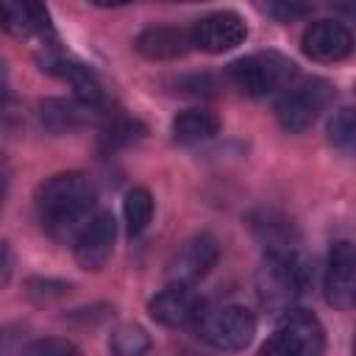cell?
Segmentation results:
<instances>
[{"label": "cell", "instance_id": "cell-1", "mask_svg": "<svg viewBox=\"0 0 356 356\" xmlns=\"http://www.w3.org/2000/svg\"><path fill=\"white\" fill-rule=\"evenodd\" d=\"M97 192L83 172H58L39 184L33 195V209L42 228L50 236L78 234L92 217Z\"/></svg>", "mask_w": 356, "mask_h": 356}, {"label": "cell", "instance_id": "cell-2", "mask_svg": "<svg viewBox=\"0 0 356 356\" xmlns=\"http://www.w3.org/2000/svg\"><path fill=\"white\" fill-rule=\"evenodd\" d=\"M306 273L295 253H267L256 270L259 303L273 314H286L298 295L303 292Z\"/></svg>", "mask_w": 356, "mask_h": 356}, {"label": "cell", "instance_id": "cell-3", "mask_svg": "<svg viewBox=\"0 0 356 356\" xmlns=\"http://www.w3.org/2000/svg\"><path fill=\"white\" fill-rule=\"evenodd\" d=\"M228 75L236 83V89H242L245 95L267 97L289 86V81L298 75V64L278 50H259L236 58L228 67Z\"/></svg>", "mask_w": 356, "mask_h": 356}, {"label": "cell", "instance_id": "cell-4", "mask_svg": "<svg viewBox=\"0 0 356 356\" xmlns=\"http://www.w3.org/2000/svg\"><path fill=\"white\" fill-rule=\"evenodd\" d=\"M195 331L200 342H206L214 350L222 353H236L245 350L253 342L256 334V317L245 306H220L211 312H200L195 320Z\"/></svg>", "mask_w": 356, "mask_h": 356}, {"label": "cell", "instance_id": "cell-5", "mask_svg": "<svg viewBox=\"0 0 356 356\" xmlns=\"http://www.w3.org/2000/svg\"><path fill=\"white\" fill-rule=\"evenodd\" d=\"M325 331L312 312L289 309L256 356H323Z\"/></svg>", "mask_w": 356, "mask_h": 356}, {"label": "cell", "instance_id": "cell-6", "mask_svg": "<svg viewBox=\"0 0 356 356\" xmlns=\"http://www.w3.org/2000/svg\"><path fill=\"white\" fill-rule=\"evenodd\" d=\"M337 97L334 86L325 78H306L298 86H286V92L275 103V117L284 131L298 134L306 131Z\"/></svg>", "mask_w": 356, "mask_h": 356}, {"label": "cell", "instance_id": "cell-7", "mask_svg": "<svg viewBox=\"0 0 356 356\" xmlns=\"http://www.w3.org/2000/svg\"><path fill=\"white\" fill-rule=\"evenodd\" d=\"M217 259H220L217 239L209 234H197V236L186 239L167 261V281L181 284V286H195L200 278H206L211 273Z\"/></svg>", "mask_w": 356, "mask_h": 356}, {"label": "cell", "instance_id": "cell-8", "mask_svg": "<svg viewBox=\"0 0 356 356\" xmlns=\"http://www.w3.org/2000/svg\"><path fill=\"white\" fill-rule=\"evenodd\" d=\"M114 239H117V222L108 211H97L92 214L83 228L75 234L72 239V253H75V261L78 267L83 270H103L106 261L111 259V250H114Z\"/></svg>", "mask_w": 356, "mask_h": 356}, {"label": "cell", "instance_id": "cell-9", "mask_svg": "<svg viewBox=\"0 0 356 356\" xmlns=\"http://www.w3.org/2000/svg\"><path fill=\"white\" fill-rule=\"evenodd\" d=\"M189 36H192V47L217 56L239 47L248 36V25L236 11H211L189 28Z\"/></svg>", "mask_w": 356, "mask_h": 356}, {"label": "cell", "instance_id": "cell-10", "mask_svg": "<svg viewBox=\"0 0 356 356\" xmlns=\"http://www.w3.org/2000/svg\"><path fill=\"white\" fill-rule=\"evenodd\" d=\"M323 289H325V300L334 309L348 312L353 306V298H356V253H353V245L348 239H339V242L331 245L328 261H325V275H323Z\"/></svg>", "mask_w": 356, "mask_h": 356}, {"label": "cell", "instance_id": "cell-11", "mask_svg": "<svg viewBox=\"0 0 356 356\" xmlns=\"http://www.w3.org/2000/svg\"><path fill=\"white\" fill-rule=\"evenodd\" d=\"M39 67H42L44 72H50V75L64 78V81L72 86V92H75V97H78L81 106H86V108H97V106H103L106 92H103L100 78H97L89 67L64 58V56L56 50V44L39 50Z\"/></svg>", "mask_w": 356, "mask_h": 356}, {"label": "cell", "instance_id": "cell-12", "mask_svg": "<svg viewBox=\"0 0 356 356\" xmlns=\"http://www.w3.org/2000/svg\"><path fill=\"white\" fill-rule=\"evenodd\" d=\"M300 47H303V53H306L312 61L334 64V61H342V58L350 56V50H353V36H350L348 25H342V22H337V19H317V22H312V25L303 31Z\"/></svg>", "mask_w": 356, "mask_h": 356}, {"label": "cell", "instance_id": "cell-13", "mask_svg": "<svg viewBox=\"0 0 356 356\" xmlns=\"http://www.w3.org/2000/svg\"><path fill=\"white\" fill-rule=\"evenodd\" d=\"M0 19H3L8 33H14L17 39L36 42L39 50L56 44L53 42L56 33H53V25H50V14L39 3H3L0 6Z\"/></svg>", "mask_w": 356, "mask_h": 356}, {"label": "cell", "instance_id": "cell-14", "mask_svg": "<svg viewBox=\"0 0 356 356\" xmlns=\"http://www.w3.org/2000/svg\"><path fill=\"white\" fill-rule=\"evenodd\" d=\"M147 312L164 328H184L200 317V298L192 286L170 284L167 289H161L150 298Z\"/></svg>", "mask_w": 356, "mask_h": 356}, {"label": "cell", "instance_id": "cell-15", "mask_svg": "<svg viewBox=\"0 0 356 356\" xmlns=\"http://www.w3.org/2000/svg\"><path fill=\"white\" fill-rule=\"evenodd\" d=\"M134 47L150 61H172L184 58L192 50V36L178 25H150L134 39Z\"/></svg>", "mask_w": 356, "mask_h": 356}, {"label": "cell", "instance_id": "cell-16", "mask_svg": "<svg viewBox=\"0 0 356 356\" xmlns=\"http://www.w3.org/2000/svg\"><path fill=\"white\" fill-rule=\"evenodd\" d=\"M217 131H220V120H217V114H211L206 108H186V111L175 114V120H172V139L178 145L206 142Z\"/></svg>", "mask_w": 356, "mask_h": 356}, {"label": "cell", "instance_id": "cell-17", "mask_svg": "<svg viewBox=\"0 0 356 356\" xmlns=\"http://www.w3.org/2000/svg\"><path fill=\"white\" fill-rule=\"evenodd\" d=\"M39 120L50 134H70L83 125L86 120V106L61 100V97H47L39 103Z\"/></svg>", "mask_w": 356, "mask_h": 356}, {"label": "cell", "instance_id": "cell-18", "mask_svg": "<svg viewBox=\"0 0 356 356\" xmlns=\"http://www.w3.org/2000/svg\"><path fill=\"white\" fill-rule=\"evenodd\" d=\"M153 211H156V203H153L150 189H145V186L128 189V195L122 200V217H125V228L131 236L145 234V228L153 220Z\"/></svg>", "mask_w": 356, "mask_h": 356}, {"label": "cell", "instance_id": "cell-19", "mask_svg": "<svg viewBox=\"0 0 356 356\" xmlns=\"http://www.w3.org/2000/svg\"><path fill=\"white\" fill-rule=\"evenodd\" d=\"M108 350L111 356H147L150 350V337L142 325L136 323H122L111 331L108 337Z\"/></svg>", "mask_w": 356, "mask_h": 356}, {"label": "cell", "instance_id": "cell-20", "mask_svg": "<svg viewBox=\"0 0 356 356\" xmlns=\"http://www.w3.org/2000/svg\"><path fill=\"white\" fill-rule=\"evenodd\" d=\"M145 136V125L139 120H131V117H117L111 120L103 131H100V150L103 153H114V150H122L134 142H139Z\"/></svg>", "mask_w": 356, "mask_h": 356}, {"label": "cell", "instance_id": "cell-21", "mask_svg": "<svg viewBox=\"0 0 356 356\" xmlns=\"http://www.w3.org/2000/svg\"><path fill=\"white\" fill-rule=\"evenodd\" d=\"M328 139H331L339 150H345V153L353 150L356 122H353V111H350V108H339V111L331 117V122H328Z\"/></svg>", "mask_w": 356, "mask_h": 356}, {"label": "cell", "instance_id": "cell-22", "mask_svg": "<svg viewBox=\"0 0 356 356\" xmlns=\"http://www.w3.org/2000/svg\"><path fill=\"white\" fill-rule=\"evenodd\" d=\"M22 356H81V350L70 339L50 337V339H36L33 345H28Z\"/></svg>", "mask_w": 356, "mask_h": 356}, {"label": "cell", "instance_id": "cell-23", "mask_svg": "<svg viewBox=\"0 0 356 356\" xmlns=\"http://www.w3.org/2000/svg\"><path fill=\"white\" fill-rule=\"evenodd\" d=\"M67 284H61V281H50V278H36V281H31L28 284V292L36 298H42V300H47V298H61V295H67Z\"/></svg>", "mask_w": 356, "mask_h": 356}, {"label": "cell", "instance_id": "cell-24", "mask_svg": "<svg viewBox=\"0 0 356 356\" xmlns=\"http://www.w3.org/2000/svg\"><path fill=\"white\" fill-rule=\"evenodd\" d=\"M312 8L309 6H298V3H270L267 14H273L278 22H292L298 17H306Z\"/></svg>", "mask_w": 356, "mask_h": 356}, {"label": "cell", "instance_id": "cell-25", "mask_svg": "<svg viewBox=\"0 0 356 356\" xmlns=\"http://www.w3.org/2000/svg\"><path fill=\"white\" fill-rule=\"evenodd\" d=\"M11 273H14V250H11V245H8V242H3V239H0V286H6V284H8Z\"/></svg>", "mask_w": 356, "mask_h": 356}, {"label": "cell", "instance_id": "cell-26", "mask_svg": "<svg viewBox=\"0 0 356 356\" xmlns=\"http://www.w3.org/2000/svg\"><path fill=\"white\" fill-rule=\"evenodd\" d=\"M11 106V78H8V67L0 61V111H8Z\"/></svg>", "mask_w": 356, "mask_h": 356}, {"label": "cell", "instance_id": "cell-27", "mask_svg": "<svg viewBox=\"0 0 356 356\" xmlns=\"http://www.w3.org/2000/svg\"><path fill=\"white\" fill-rule=\"evenodd\" d=\"M8 181H11V167H8L6 153H0V209H3V200L8 192Z\"/></svg>", "mask_w": 356, "mask_h": 356}]
</instances>
